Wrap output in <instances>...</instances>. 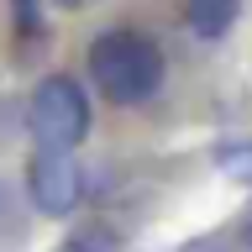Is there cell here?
<instances>
[{
	"label": "cell",
	"instance_id": "6da1fadb",
	"mask_svg": "<svg viewBox=\"0 0 252 252\" xmlns=\"http://www.w3.org/2000/svg\"><path fill=\"white\" fill-rule=\"evenodd\" d=\"M90 84L100 100L110 105H147L158 90H163V47L137 27H110L90 42Z\"/></svg>",
	"mask_w": 252,
	"mask_h": 252
},
{
	"label": "cell",
	"instance_id": "7a4b0ae2",
	"mask_svg": "<svg viewBox=\"0 0 252 252\" xmlns=\"http://www.w3.org/2000/svg\"><path fill=\"white\" fill-rule=\"evenodd\" d=\"M27 126L37 137V147L74 153L90 137V94H84V84L68 74H47L27 100Z\"/></svg>",
	"mask_w": 252,
	"mask_h": 252
},
{
	"label": "cell",
	"instance_id": "3957f363",
	"mask_svg": "<svg viewBox=\"0 0 252 252\" xmlns=\"http://www.w3.org/2000/svg\"><path fill=\"white\" fill-rule=\"evenodd\" d=\"M27 194L42 216L63 220L74 216L79 200H84V173H79L74 153H53V147H37L27 163Z\"/></svg>",
	"mask_w": 252,
	"mask_h": 252
},
{
	"label": "cell",
	"instance_id": "277c9868",
	"mask_svg": "<svg viewBox=\"0 0 252 252\" xmlns=\"http://www.w3.org/2000/svg\"><path fill=\"white\" fill-rule=\"evenodd\" d=\"M236 11H242V0H189L184 5V21L194 37H205V42H216V37H226L236 21Z\"/></svg>",
	"mask_w": 252,
	"mask_h": 252
},
{
	"label": "cell",
	"instance_id": "5b68a950",
	"mask_svg": "<svg viewBox=\"0 0 252 252\" xmlns=\"http://www.w3.org/2000/svg\"><path fill=\"white\" fill-rule=\"evenodd\" d=\"M216 168L236 184H252V142H220L216 147Z\"/></svg>",
	"mask_w": 252,
	"mask_h": 252
},
{
	"label": "cell",
	"instance_id": "8992f818",
	"mask_svg": "<svg viewBox=\"0 0 252 252\" xmlns=\"http://www.w3.org/2000/svg\"><path fill=\"white\" fill-rule=\"evenodd\" d=\"M53 252H105V242H100V236H68V242H58Z\"/></svg>",
	"mask_w": 252,
	"mask_h": 252
},
{
	"label": "cell",
	"instance_id": "52a82bcc",
	"mask_svg": "<svg viewBox=\"0 0 252 252\" xmlns=\"http://www.w3.org/2000/svg\"><path fill=\"white\" fill-rule=\"evenodd\" d=\"M242 242L252 247V210H247V220H242Z\"/></svg>",
	"mask_w": 252,
	"mask_h": 252
},
{
	"label": "cell",
	"instance_id": "ba28073f",
	"mask_svg": "<svg viewBox=\"0 0 252 252\" xmlns=\"http://www.w3.org/2000/svg\"><path fill=\"white\" fill-rule=\"evenodd\" d=\"M0 210H5V189H0Z\"/></svg>",
	"mask_w": 252,
	"mask_h": 252
},
{
	"label": "cell",
	"instance_id": "9c48e42d",
	"mask_svg": "<svg viewBox=\"0 0 252 252\" xmlns=\"http://www.w3.org/2000/svg\"><path fill=\"white\" fill-rule=\"evenodd\" d=\"M58 5H79V0H58Z\"/></svg>",
	"mask_w": 252,
	"mask_h": 252
}]
</instances>
